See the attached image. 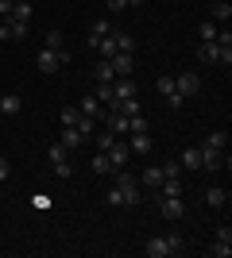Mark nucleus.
Here are the masks:
<instances>
[{
  "instance_id": "1",
  "label": "nucleus",
  "mask_w": 232,
  "mask_h": 258,
  "mask_svg": "<svg viewBox=\"0 0 232 258\" xmlns=\"http://www.w3.org/2000/svg\"><path fill=\"white\" fill-rule=\"evenodd\" d=\"M140 197H144V193H140V181H135L132 173L116 170V185L109 189V205L112 208H124V205L135 208V205H140Z\"/></svg>"
},
{
  "instance_id": "2",
  "label": "nucleus",
  "mask_w": 232,
  "mask_h": 258,
  "mask_svg": "<svg viewBox=\"0 0 232 258\" xmlns=\"http://www.w3.org/2000/svg\"><path fill=\"white\" fill-rule=\"evenodd\" d=\"M182 250H186V239L182 235H155L144 247V254L147 258H170V254H182Z\"/></svg>"
},
{
  "instance_id": "3",
  "label": "nucleus",
  "mask_w": 232,
  "mask_h": 258,
  "mask_svg": "<svg viewBox=\"0 0 232 258\" xmlns=\"http://www.w3.org/2000/svg\"><path fill=\"white\" fill-rule=\"evenodd\" d=\"M62 123H66V127H77L81 135H85V139L93 135V131H97V119H89L81 108H70V104L62 108Z\"/></svg>"
},
{
  "instance_id": "4",
  "label": "nucleus",
  "mask_w": 232,
  "mask_h": 258,
  "mask_svg": "<svg viewBox=\"0 0 232 258\" xmlns=\"http://www.w3.org/2000/svg\"><path fill=\"white\" fill-rule=\"evenodd\" d=\"M35 62H39V70H43V74H55L62 62H70V50H66V46H62V50H51V46H43Z\"/></svg>"
},
{
  "instance_id": "5",
  "label": "nucleus",
  "mask_w": 232,
  "mask_h": 258,
  "mask_svg": "<svg viewBox=\"0 0 232 258\" xmlns=\"http://www.w3.org/2000/svg\"><path fill=\"white\" fill-rule=\"evenodd\" d=\"M109 162H112V170H124L128 166V158H132V147H128V135H116V143H112L109 151Z\"/></svg>"
},
{
  "instance_id": "6",
  "label": "nucleus",
  "mask_w": 232,
  "mask_h": 258,
  "mask_svg": "<svg viewBox=\"0 0 232 258\" xmlns=\"http://www.w3.org/2000/svg\"><path fill=\"white\" fill-rule=\"evenodd\" d=\"M159 212H163V220H182L186 216V201L182 197H159Z\"/></svg>"
},
{
  "instance_id": "7",
  "label": "nucleus",
  "mask_w": 232,
  "mask_h": 258,
  "mask_svg": "<svg viewBox=\"0 0 232 258\" xmlns=\"http://www.w3.org/2000/svg\"><path fill=\"white\" fill-rule=\"evenodd\" d=\"M174 89H178V93H182V97H198V89H201V77L198 74H194V70H186V74H178L174 77Z\"/></svg>"
},
{
  "instance_id": "8",
  "label": "nucleus",
  "mask_w": 232,
  "mask_h": 258,
  "mask_svg": "<svg viewBox=\"0 0 232 258\" xmlns=\"http://www.w3.org/2000/svg\"><path fill=\"white\" fill-rule=\"evenodd\" d=\"M228 166V154L213 151V147H201V170H224Z\"/></svg>"
},
{
  "instance_id": "9",
  "label": "nucleus",
  "mask_w": 232,
  "mask_h": 258,
  "mask_svg": "<svg viewBox=\"0 0 232 258\" xmlns=\"http://www.w3.org/2000/svg\"><path fill=\"white\" fill-rule=\"evenodd\" d=\"M23 35H27V23H20V20H4V23H0V39H4V43H8V39H12V43H20Z\"/></svg>"
},
{
  "instance_id": "10",
  "label": "nucleus",
  "mask_w": 232,
  "mask_h": 258,
  "mask_svg": "<svg viewBox=\"0 0 232 258\" xmlns=\"http://www.w3.org/2000/svg\"><path fill=\"white\" fill-rule=\"evenodd\" d=\"M0 112H4V116H20L23 112V97L20 93H0Z\"/></svg>"
},
{
  "instance_id": "11",
  "label": "nucleus",
  "mask_w": 232,
  "mask_h": 258,
  "mask_svg": "<svg viewBox=\"0 0 232 258\" xmlns=\"http://www.w3.org/2000/svg\"><path fill=\"white\" fill-rule=\"evenodd\" d=\"M58 143H62L66 151H77V147H85V135H81L77 127H66V123H62V135H58Z\"/></svg>"
},
{
  "instance_id": "12",
  "label": "nucleus",
  "mask_w": 232,
  "mask_h": 258,
  "mask_svg": "<svg viewBox=\"0 0 232 258\" xmlns=\"http://www.w3.org/2000/svg\"><path fill=\"white\" fill-rule=\"evenodd\" d=\"M109 62H112V70H116V77H132V70H135L132 54H112Z\"/></svg>"
},
{
  "instance_id": "13",
  "label": "nucleus",
  "mask_w": 232,
  "mask_h": 258,
  "mask_svg": "<svg viewBox=\"0 0 232 258\" xmlns=\"http://www.w3.org/2000/svg\"><path fill=\"white\" fill-rule=\"evenodd\" d=\"M128 147H132V154H147L151 151V135H147V131H132V135H128Z\"/></svg>"
},
{
  "instance_id": "14",
  "label": "nucleus",
  "mask_w": 232,
  "mask_h": 258,
  "mask_svg": "<svg viewBox=\"0 0 232 258\" xmlns=\"http://www.w3.org/2000/svg\"><path fill=\"white\" fill-rule=\"evenodd\" d=\"M112 31H116V27H112L109 20H97L93 27H89V46H97L101 39H105V35H112Z\"/></svg>"
},
{
  "instance_id": "15",
  "label": "nucleus",
  "mask_w": 232,
  "mask_h": 258,
  "mask_svg": "<svg viewBox=\"0 0 232 258\" xmlns=\"http://www.w3.org/2000/svg\"><path fill=\"white\" fill-rule=\"evenodd\" d=\"M209 20L213 23H228L232 20V4H228V0H217V4L209 8Z\"/></svg>"
},
{
  "instance_id": "16",
  "label": "nucleus",
  "mask_w": 232,
  "mask_h": 258,
  "mask_svg": "<svg viewBox=\"0 0 232 258\" xmlns=\"http://www.w3.org/2000/svg\"><path fill=\"white\" fill-rule=\"evenodd\" d=\"M4 20H20V23H31V4H27V0H16V4H12V12L4 16Z\"/></svg>"
},
{
  "instance_id": "17",
  "label": "nucleus",
  "mask_w": 232,
  "mask_h": 258,
  "mask_svg": "<svg viewBox=\"0 0 232 258\" xmlns=\"http://www.w3.org/2000/svg\"><path fill=\"white\" fill-rule=\"evenodd\" d=\"M182 170H201V147H190V151H182Z\"/></svg>"
},
{
  "instance_id": "18",
  "label": "nucleus",
  "mask_w": 232,
  "mask_h": 258,
  "mask_svg": "<svg viewBox=\"0 0 232 258\" xmlns=\"http://www.w3.org/2000/svg\"><path fill=\"white\" fill-rule=\"evenodd\" d=\"M112 39H116V54H135V39L128 31H112Z\"/></svg>"
},
{
  "instance_id": "19",
  "label": "nucleus",
  "mask_w": 232,
  "mask_h": 258,
  "mask_svg": "<svg viewBox=\"0 0 232 258\" xmlns=\"http://www.w3.org/2000/svg\"><path fill=\"white\" fill-rule=\"evenodd\" d=\"M217 54H221L217 39H213V43H198V62H217Z\"/></svg>"
},
{
  "instance_id": "20",
  "label": "nucleus",
  "mask_w": 232,
  "mask_h": 258,
  "mask_svg": "<svg viewBox=\"0 0 232 258\" xmlns=\"http://www.w3.org/2000/svg\"><path fill=\"white\" fill-rule=\"evenodd\" d=\"M116 81V70H112V62L105 58V62H97V85H112Z\"/></svg>"
},
{
  "instance_id": "21",
  "label": "nucleus",
  "mask_w": 232,
  "mask_h": 258,
  "mask_svg": "<svg viewBox=\"0 0 232 258\" xmlns=\"http://www.w3.org/2000/svg\"><path fill=\"white\" fill-rule=\"evenodd\" d=\"M140 185H151V189H159V185H163V170H159V166H147V170L140 173Z\"/></svg>"
},
{
  "instance_id": "22",
  "label": "nucleus",
  "mask_w": 232,
  "mask_h": 258,
  "mask_svg": "<svg viewBox=\"0 0 232 258\" xmlns=\"http://www.w3.org/2000/svg\"><path fill=\"white\" fill-rule=\"evenodd\" d=\"M201 147H213V151H224V147H228V131H209Z\"/></svg>"
},
{
  "instance_id": "23",
  "label": "nucleus",
  "mask_w": 232,
  "mask_h": 258,
  "mask_svg": "<svg viewBox=\"0 0 232 258\" xmlns=\"http://www.w3.org/2000/svg\"><path fill=\"white\" fill-rule=\"evenodd\" d=\"M217 31H221V23H213V20L198 23V39H201V43H213V39H217Z\"/></svg>"
},
{
  "instance_id": "24",
  "label": "nucleus",
  "mask_w": 232,
  "mask_h": 258,
  "mask_svg": "<svg viewBox=\"0 0 232 258\" xmlns=\"http://www.w3.org/2000/svg\"><path fill=\"white\" fill-rule=\"evenodd\" d=\"M205 205H209V208H224V189H221V185L205 189Z\"/></svg>"
},
{
  "instance_id": "25",
  "label": "nucleus",
  "mask_w": 232,
  "mask_h": 258,
  "mask_svg": "<svg viewBox=\"0 0 232 258\" xmlns=\"http://www.w3.org/2000/svg\"><path fill=\"white\" fill-rule=\"evenodd\" d=\"M112 143H116V135H112V131L105 127V123H97V151H109Z\"/></svg>"
},
{
  "instance_id": "26",
  "label": "nucleus",
  "mask_w": 232,
  "mask_h": 258,
  "mask_svg": "<svg viewBox=\"0 0 232 258\" xmlns=\"http://www.w3.org/2000/svg\"><path fill=\"white\" fill-rule=\"evenodd\" d=\"M93 173H116V170H112V162H109V154H105V151H97V154H93Z\"/></svg>"
},
{
  "instance_id": "27",
  "label": "nucleus",
  "mask_w": 232,
  "mask_h": 258,
  "mask_svg": "<svg viewBox=\"0 0 232 258\" xmlns=\"http://www.w3.org/2000/svg\"><path fill=\"white\" fill-rule=\"evenodd\" d=\"M77 108H81V112H85L89 119H101V100H97V97H85Z\"/></svg>"
},
{
  "instance_id": "28",
  "label": "nucleus",
  "mask_w": 232,
  "mask_h": 258,
  "mask_svg": "<svg viewBox=\"0 0 232 258\" xmlns=\"http://www.w3.org/2000/svg\"><path fill=\"white\" fill-rule=\"evenodd\" d=\"M47 158H51V166H55V162H66L70 151L62 147V143H51V147H47Z\"/></svg>"
},
{
  "instance_id": "29",
  "label": "nucleus",
  "mask_w": 232,
  "mask_h": 258,
  "mask_svg": "<svg viewBox=\"0 0 232 258\" xmlns=\"http://www.w3.org/2000/svg\"><path fill=\"white\" fill-rule=\"evenodd\" d=\"M97 50H101V58H112V54H116V39H112V35H105V39L97 43Z\"/></svg>"
},
{
  "instance_id": "30",
  "label": "nucleus",
  "mask_w": 232,
  "mask_h": 258,
  "mask_svg": "<svg viewBox=\"0 0 232 258\" xmlns=\"http://www.w3.org/2000/svg\"><path fill=\"white\" fill-rule=\"evenodd\" d=\"M159 93H163V97H174V93H178V89H174V77H170V74L159 77Z\"/></svg>"
},
{
  "instance_id": "31",
  "label": "nucleus",
  "mask_w": 232,
  "mask_h": 258,
  "mask_svg": "<svg viewBox=\"0 0 232 258\" xmlns=\"http://www.w3.org/2000/svg\"><path fill=\"white\" fill-rule=\"evenodd\" d=\"M159 170H163V177H182V162H163Z\"/></svg>"
},
{
  "instance_id": "32",
  "label": "nucleus",
  "mask_w": 232,
  "mask_h": 258,
  "mask_svg": "<svg viewBox=\"0 0 232 258\" xmlns=\"http://www.w3.org/2000/svg\"><path fill=\"white\" fill-rule=\"evenodd\" d=\"M209 254H213V258H228V254H232V247H228V243H221V239H217V243H213V247H209Z\"/></svg>"
},
{
  "instance_id": "33",
  "label": "nucleus",
  "mask_w": 232,
  "mask_h": 258,
  "mask_svg": "<svg viewBox=\"0 0 232 258\" xmlns=\"http://www.w3.org/2000/svg\"><path fill=\"white\" fill-rule=\"evenodd\" d=\"M47 46H51V50H62V31H47Z\"/></svg>"
},
{
  "instance_id": "34",
  "label": "nucleus",
  "mask_w": 232,
  "mask_h": 258,
  "mask_svg": "<svg viewBox=\"0 0 232 258\" xmlns=\"http://www.w3.org/2000/svg\"><path fill=\"white\" fill-rule=\"evenodd\" d=\"M55 173H58V177H74V166H70V158H66V162H55Z\"/></svg>"
},
{
  "instance_id": "35",
  "label": "nucleus",
  "mask_w": 232,
  "mask_h": 258,
  "mask_svg": "<svg viewBox=\"0 0 232 258\" xmlns=\"http://www.w3.org/2000/svg\"><path fill=\"white\" fill-rule=\"evenodd\" d=\"M93 97H97L101 104H109V100H112V85H97V93H93Z\"/></svg>"
},
{
  "instance_id": "36",
  "label": "nucleus",
  "mask_w": 232,
  "mask_h": 258,
  "mask_svg": "<svg viewBox=\"0 0 232 258\" xmlns=\"http://www.w3.org/2000/svg\"><path fill=\"white\" fill-rule=\"evenodd\" d=\"M217 239H221V243H228V247H232V227H228V224H221V227H217Z\"/></svg>"
},
{
  "instance_id": "37",
  "label": "nucleus",
  "mask_w": 232,
  "mask_h": 258,
  "mask_svg": "<svg viewBox=\"0 0 232 258\" xmlns=\"http://www.w3.org/2000/svg\"><path fill=\"white\" fill-rule=\"evenodd\" d=\"M31 205H35V208H43V212H47V208H51V197H43V193H35V197H31Z\"/></svg>"
},
{
  "instance_id": "38",
  "label": "nucleus",
  "mask_w": 232,
  "mask_h": 258,
  "mask_svg": "<svg viewBox=\"0 0 232 258\" xmlns=\"http://www.w3.org/2000/svg\"><path fill=\"white\" fill-rule=\"evenodd\" d=\"M105 8H109V12H124V8H128V0H105Z\"/></svg>"
},
{
  "instance_id": "39",
  "label": "nucleus",
  "mask_w": 232,
  "mask_h": 258,
  "mask_svg": "<svg viewBox=\"0 0 232 258\" xmlns=\"http://www.w3.org/2000/svg\"><path fill=\"white\" fill-rule=\"evenodd\" d=\"M12 177V166H8V158H0V181H8Z\"/></svg>"
},
{
  "instance_id": "40",
  "label": "nucleus",
  "mask_w": 232,
  "mask_h": 258,
  "mask_svg": "<svg viewBox=\"0 0 232 258\" xmlns=\"http://www.w3.org/2000/svg\"><path fill=\"white\" fill-rule=\"evenodd\" d=\"M12 4H16V0H0V20H4V16L12 12Z\"/></svg>"
},
{
  "instance_id": "41",
  "label": "nucleus",
  "mask_w": 232,
  "mask_h": 258,
  "mask_svg": "<svg viewBox=\"0 0 232 258\" xmlns=\"http://www.w3.org/2000/svg\"><path fill=\"white\" fill-rule=\"evenodd\" d=\"M135 4H144V0H128V8H135Z\"/></svg>"
}]
</instances>
